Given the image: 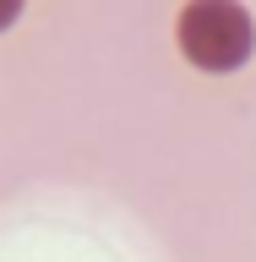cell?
<instances>
[{"mask_svg":"<svg viewBox=\"0 0 256 262\" xmlns=\"http://www.w3.org/2000/svg\"><path fill=\"white\" fill-rule=\"evenodd\" d=\"M256 44V28L240 0H191L180 11V49L202 71H235Z\"/></svg>","mask_w":256,"mask_h":262,"instance_id":"cell-1","label":"cell"},{"mask_svg":"<svg viewBox=\"0 0 256 262\" xmlns=\"http://www.w3.org/2000/svg\"><path fill=\"white\" fill-rule=\"evenodd\" d=\"M16 11H22V0H0V28H11Z\"/></svg>","mask_w":256,"mask_h":262,"instance_id":"cell-2","label":"cell"}]
</instances>
